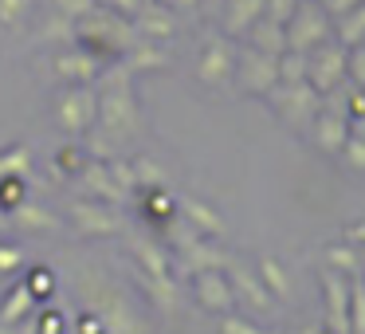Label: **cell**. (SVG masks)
I'll list each match as a JSON object with an SVG mask.
<instances>
[{
    "label": "cell",
    "instance_id": "obj_21",
    "mask_svg": "<svg viewBox=\"0 0 365 334\" xmlns=\"http://www.w3.org/2000/svg\"><path fill=\"white\" fill-rule=\"evenodd\" d=\"M32 0H0V24L4 28H20L24 24V12Z\"/></svg>",
    "mask_w": 365,
    "mask_h": 334
},
{
    "label": "cell",
    "instance_id": "obj_4",
    "mask_svg": "<svg viewBox=\"0 0 365 334\" xmlns=\"http://www.w3.org/2000/svg\"><path fill=\"white\" fill-rule=\"evenodd\" d=\"M56 111H59L56 114L59 126H63L67 134H83V130H91V126H95V118H98V98H95V91H91V87L75 83V87H67L63 95H59Z\"/></svg>",
    "mask_w": 365,
    "mask_h": 334
},
{
    "label": "cell",
    "instance_id": "obj_17",
    "mask_svg": "<svg viewBox=\"0 0 365 334\" xmlns=\"http://www.w3.org/2000/svg\"><path fill=\"white\" fill-rule=\"evenodd\" d=\"M302 79H307V51L287 48L279 56V83H302Z\"/></svg>",
    "mask_w": 365,
    "mask_h": 334
},
{
    "label": "cell",
    "instance_id": "obj_2",
    "mask_svg": "<svg viewBox=\"0 0 365 334\" xmlns=\"http://www.w3.org/2000/svg\"><path fill=\"white\" fill-rule=\"evenodd\" d=\"M232 79L244 91H252V95H267L279 83V56H267V51L247 44V48L236 51V71H232Z\"/></svg>",
    "mask_w": 365,
    "mask_h": 334
},
{
    "label": "cell",
    "instance_id": "obj_20",
    "mask_svg": "<svg viewBox=\"0 0 365 334\" xmlns=\"http://www.w3.org/2000/svg\"><path fill=\"white\" fill-rule=\"evenodd\" d=\"M185 213H189V221H197L205 232H224V221L216 213H208V205H200V201H189Z\"/></svg>",
    "mask_w": 365,
    "mask_h": 334
},
{
    "label": "cell",
    "instance_id": "obj_26",
    "mask_svg": "<svg viewBox=\"0 0 365 334\" xmlns=\"http://www.w3.org/2000/svg\"><path fill=\"white\" fill-rule=\"evenodd\" d=\"M145 213H150L153 221H169V216H173V201H169L165 193H150V197H145Z\"/></svg>",
    "mask_w": 365,
    "mask_h": 334
},
{
    "label": "cell",
    "instance_id": "obj_30",
    "mask_svg": "<svg viewBox=\"0 0 365 334\" xmlns=\"http://www.w3.org/2000/svg\"><path fill=\"white\" fill-rule=\"evenodd\" d=\"M24 158H28L24 150H12L9 158H0V173H4V169H20V177H24Z\"/></svg>",
    "mask_w": 365,
    "mask_h": 334
},
{
    "label": "cell",
    "instance_id": "obj_6",
    "mask_svg": "<svg viewBox=\"0 0 365 334\" xmlns=\"http://www.w3.org/2000/svg\"><path fill=\"white\" fill-rule=\"evenodd\" d=\"M326 36H330V20H326L322 12H314L310 4H302V9L287 20V48L291 51H310V48H318V44H326Z\"/></svg>",
    "mask_w": 365,
    "mask_h": 334
},
{
    "label": "cell",
    "instance_id": "obj_27",
    "mask_svg": "<svg viewBox=\"0 0 365 334\" xmlns=\"http://www.w3.org/2000/svg\"><path fill=\"white\" fill-rule=\"evenodd\" d=\"M354 56H346V75L357 83V87H365V48L357 44V48H349Z\"/></svg>",
    "mask_w": 365,
    "mask_h": 334
},
{
    "label": "cell",
    "instance_id": "obj_29",
    "mask_svg": "<svg viewBox=\"0 0 365 334\" xmlns=\"http://www.w3.org/2000/svg\"><path fill=\"white\" fill-rule=\"evenodd\" d=\"M134 173H142L138 181H145V185H161V169H153L150 161H138V166H134Z\"/></svg>",
    "mask_w": 365,
    "mask_h": 334
},
{
    "label": "cell",
    "instance_id": "obj_1",
    "mask_svg": "<svg viewBox=\"0 0 365 334\" xmlns=\"http://www.w3.org/2000/svg\"><path fill=\"white\" fill-rule=\"evenodd\" d=\"M267 98L275 103V111L283 114L291 126H310L314 114L322 111V95H318L307 79L302 83H275V87L267 91Z\"/></svg>",
    "mask_w": 365,
    "mask_h": 334
},
{
    "label": "cell",
    "instance_id": "obj_32",
    "mask_svg": "<svg viewBox=\"0 0 365 334\" xmlns=\"http://www.w3.org/2000/svg\"><path fill=\"white\" fill-rule=\"evenodd\" d=\"M326 9H330L334 16H341V12H349V9H354V0H326Z\"/></svg>",
    "mask_w": 365,
    "mask_h": 334
},
{
    "label": "cell",
    "instance_id": "obj_14",
    "mask_svg": "<svg viewBox=\"0 0 365 334\" xmlns=\"http://www.w3.org/2000/svg\"><path fill=\"white\" fill-rule=\"evenodd\" d=\"M263 16V0H236L228 9V20H224V32L228 36H247L252 24Z\"/></svg>",
    "mask_w": 365,
    "mask_h": 334
},
{
    "label": "cell",
    "instance_id": "obj_23",
    "mask_svg": "<svg viewBox=\"0 0 365 334\" xmlns=\"http://www.w3.org/2000/svg\"><path fill=\"white\" fill-rule=\"evenodd\" d=\"M28 299H32V287H20V291L9 299V307H4V315H0V323H16V318L28 310Z\"/></svg>",
    "mask_w": 365,
    "mask_h": 334
},
{
    "label": "cell",
    "instance_id": "obj_22",
    "mask_svg": "<svg viewBox=\"0 0 365 334\" xmlns=\"http://www.w3.org/2000/svg\"><path fill=\"white\" fill-rule=\"evenodd\" d=\"M326 255H330L334 268H346V275H357V271H361V260H357V255L349 252V248H341V244H334Z\"/></svg>",
    "mask_w": 365,
    "mask_h": 334
},
{
    "label": "cell",
    "instance_id": "obj_28",
    "mask_svg": "<svg viewBox=\"0 0 365 334\" xmlns=\"http://www.w3.org/2000/svg\"><path fill=\"white\" fill-rule=\"evenodd\" d=\"M220 334H263V330L252 323H244V318H228V323L220 326Z\"/></svg>",
    "mask_w": 365,
    "mask_h": 334
},
{
    "label": "cell",
    "instance_id": "obj_19",
    "mask_svg": "<svg viewBox=\"0 0 365 334\" xmlns=\"http://www.w3.org/2000/svg\"><path fill=\"white\" fill-rule=\"evenodd\" d=\"M341 158H346V166L354 169V173H365V138L349 134L346 142H341Z\"/></svg>",
    "mask_w": 365,
    "mask_h": 334
},
{
    "label": "cell",
    "instance_id": "obj_16",
    "mask_svg": "<svg viewBox=\"0 0 365 334\" xmlns=\"http://www.w3.org/2000/svg\"><path fill=\"white\" fill-rule=\"evenodd\" d=\"M338 40H341V48L365 44V9H349L346 12V20H341V28H338Z\"/></svg>",
    "mask_w": 365,
    "mask_h": 334
},
{
    "label": "cell",
    "instance_id": "obj_12",
    "mask_svg": "<svg viewBox=\"0 0 365 334\" xmlns=\"http://www.w3.org/2000/svg\"><path fill=\"white\" fill-rule=\"evenodd\" d=\"M59 75L67 83H91L98 75V64H95V51H67V56L56 59Z\"/></svg>",
    "mask_w": 365,
    "mask_h": 334
},
{
    "label": "cell",
    "instance_id": "obj_9",
    "mask_svg": "<svg viewBox=\"0 0 365 334\" xmlns=\"http://www.w3.org/2000/svg\"><path fill=\"white\" fill-rule=\"evenodd\" d=\"M310 134H314V146H322L326 153H338L341 142L349 138V118L341 111H334V106H322L314 114V122H310Z\"/></svg>",
    "mask_w": 365,
    "mask_h": 334
},
{
    "label": "cell",
    "instance_id": "obj_24",
    "mask_svg": "<svg viewBox=\"0 0 365 334\" xmlns=\"http://www.w3.org/2000/svg\"><path fill=\"white\" fill-rule=\"evenodd\" d=\"M106 169H110V177L118 181V189H122V193H134V189H138V173H134V166H122V161H110Z\"/></svg>",
    "mask_w": 365,
    "mask_h": 334
},
{
    "label": "cell",
    "instance_id": "obj_7",
    "mask_svg": "<svg viewBox=\"0 0 365 334\" xmlns=\"http://www.w3.org/2000/svg\"><path fill=\"white\" fill-rule=\"evenodd\" d=\"M126 40H130L126 20H83L79 24V44H87L95 51H106V56L126 51Z\"/></svg>",
    "mask_w": 365,
    "mask_h": 334
},
{
    "label": "cell",
    "instance_id": "obj_33",
    "mask_svg": "<svg viewBox=\"0 0 365 334\" xmlns=\"http://www.w3.org/2000/svg\"><path fill=\"white\" fill-rule=\"evenodd\" d=\"M349 134L365 138V114H354V118H349Z\"/></svg>",
    "mask_w": 365,
    "mask_h": 334
},
{
    "label": "cell",
    "instance_id": "obj_3",
    "mask_svg": "<svg viewBox=\"0 0 365 334\" xmlns=\"http://www.w3.org/2000/svg\"><path fill=\"white\" fill-rule=\"evenodd\" d=\"M307 83L318 95H326L338 83H346V48H338V44H318V48H310L307 51Z\"/></svg>",
    "mask_w": 365,
    "mask_h": 334
},
{
    "label": "cell",
    "instance_id": "obj_5",
    "mask_svg": "<svg viewBox=\"0 0 365 334\" xmlns=\"http://www.w3.org/2000/svg\"><path fill=\"white\" fill-rule=\"evenodd\" d=\"M114 87L103 91V98H98V122H103L110 134H126V130H134V103H130V87L122 79H110Z\"/></svg>",
    "mask_w": 365,
    "mask_h": 334
},
{
    "label": "cell",
    "instance_id": "obj_13",
    "mask_svg": "<svg viewBox=\"0 0 365 334\" xmlns=\"http://www.w3.org/2000/svg\"><path fill=\"white\" fill-rule=\"evenodd\" d=\"M71 216H75V224H79V232H114L118 228V216L106 213L103 205H83V201H75Z\"/></svg>",
    "mask_w": 365,
    "mask_h": 334
},
{
    "label": "cell",
    "instance_id": "obj_15",
    "mask_svg": "<svg viewBox=\"0 0 365 334\" xmlns=\"http://www.w3.org/2000/svg\"><path fill=\"white\" fill-rule=\"evenodd\" d=\"M349 334H365V279L349 275Z\"/></svg>",
    "mask_w": 365,
    "mask_h": 334
},
{
    "label": "cell",
    "instance_id": "obj_31",
    "mask_svg": "<svg viewBox=\"0 0 365 334\" xmlns=\"http://www.w3.org/2000/svg\"><path fill=\"white\" fill-rule=\"evenodd\" d=\"M20 260H24V255H20V248H0V271L16 268Z\"/></svg>",
    "mask_w": 365,
    "mask_h": 334
},
{
    "label": "cell",
    "instance_id": "obj_18",
    "mask_svg": "<svg viewBox=\"0 0 365 334\" xmlns=\"http://www.w3.org/2000/svg\"><path fill=\"white\" fill-rule=\"evenodd\" d=\"M228 275H232V283H240L247 295H255V307H259V310H267V307H271V291H263V287L255 283V279H247V271H244V268H228Z\"/></svg>",
    "mask_w": 365,
    "mask_h": 334
},
{
    "label": "cell",
    "instance_id": "obj_8",
    "mask_svg": "<svg viewBox=\"0 0 365 334\" xmlns=\"http://www.w3.org/2000/svg\"><path fill=\"white\" fill-rule=\"evenodd\" d=\"M322 287H326V318H330V334H349V283L338 271H322Z\"/></svg>",
    "mask_w": 365,
    "mask_h": 334
},
{
    "label": "cell",
    "instance_id": "obj_34",
    "mask_svg": "<svg viewBox=\"0 0 365 334\" xmlns=\"http://www.w3.org/2000/svg\"><path fill=\"white\" fill-rule=\"evenodd\" d=\"M302 334H318V330H302Z\"/></svg>",
    "mask_w": 365,
    "mask_h": 334
},
{
    "label": "cell",
    "instance_id": "obj_10",
    "mask_svg": "<svg viewBox=\"0 0 365 334\" xmlns=\"http://www.w3.org/2000/svg\"><path fill=\"white\" fill-rule=\"evenodd\" d=\"M232 71H236V48H232L228 40L208 44L205 59H200V67H197L200 83H208V87H220V83L232 79Z\"/></svg>",
    "mask_w": 365,
    "mask_h": 334
},
{
    "label": "cell",
    "instance_id": "obj_25",
    "mask_svg": "<svg viewBox=\"0 0 365 334\" xmlns=\"http://www.w3.org/2000/svg\"><path fill=\"white\" fill-rule=\"evenodd\" d=\"M259 268H263L259 275L267 279V287H271V291H275V295H287V275H283V268H279L275 260H263Z\"/></svg>",
    "mask_w": 365,
    "mask_h": 334
},
{
    "label": "cell",
    "instance_id": "obj_11",
    "mask_svg": "<svg viewBox=\"0 0 365 334\" xmlns=\"http://www.w3.org/2000/svg\"><path fill=\"white\" fill-rule=\"evenodd\" d=\"M192 291H197V303L208 310H228L236 303V291L228 287V279L220 271H208V268H200L192 275Z\"/></svg>",
    "mask_w": 365,
    "mask_h": 334
}]
</instances>
